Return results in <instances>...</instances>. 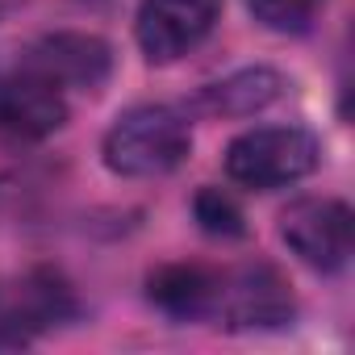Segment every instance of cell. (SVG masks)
I'll return each mask as SVG.
<instances>
[{
    "label": "cell",
    "mask_w": 355,
    "mask_h": 355,
    "mask_svg": "<svg viewBox=\"0 0 355 355\" xmlns=\"http://www.w3.org/2000/svg\"><path fill=\"white\" fill-rule=\"evenodd\" d=\"M67 121L63 88L34 71H17L0 80V138L9 142H42Z\"/></svg>",
    "instance_id": "obj_8"
},
{
    "label": "cell",
    "mask_w": 355,
    "mask_h": 355,
    "mask_svg": "<svg viewBox=\"0 0 355 355\" xmlns=\"http://www.w3.org/2000/svg\"><path fill=\"white\" fill-rule=\"evenodd\" d=\"M76 313L71 288L55 272H30L26 280L0 284V347H21L38 330Z\"/></svg>",
    "instance_id": "obj_5"
},
{
    "label": "cell",
    "mask_w": 355,
    "mask_h": 355,
    "mask_svg": "<svg viewBox=\"0 0 355 355\" xmlns=\"http://www.w3.org/2000/svg\"><path fill=\"white\" fill-rule=\"evenodd\" d=\"M26 71L51 80L63 92H96L113 71V51L96 34H51L30 51Z\"/></svg>",
    "instance_id": "obj_7"
},
{
    "label": "cell",
    "mask_w": 355,
    "mask_h": 355,
    "mask_svg": "<svg viewBox=\"0 0 355 355\" xmlns=\"http://www.w3.org/2000/svg\"><path fill=\"white\" fill-rule=\"evenodd\" d=\"M193 214H197L201 230L214 234V239H243L247 234V222H243L239 201L230 193H222V189H201L197 201H193Z\"/></svg>",
    "instance_id": "obj_11"
},
{
    "label": "cell",
    "mask_w": 355,
    "mask_h": 355,
    "mask_svg": "<svg viewBox=\"0 0 355 355\" xmlns=\"http://www.w3.org/2000/svg\"><path fill=\"white\" fill-rule=\"evenodd\" d=\"M222 17V0H142L138 46L150 63H175L197 51Z\"/></svg>",
    "instance_id": "obj_4"
},
{
    "label": "cell",
    "mask_w": 355,
    "mask_h": 355,
    "mask_svg": "<svg viewBox=\"0 0 355 355\" xmlns=\"http://www.w3.org/2000/svg\"><path fill=\"white\" fill-rule=\"evenodd\" d=\"M280 239L313 272H338L355 247V218L334 197H305L280 214Z\"/></svg>",
    "instance_id": "obj_3"
},
{
    "label": "cell",
    "mask_w": 355,
    "mask_h": 355,
    "mask_svg": "<svg viewBox=\"0 0 355 355\" xmlns=\"http://www.w3.org/2000/svg\"><path fill=\"white\" fill-rule=\"evenodd\" d=\"M293 293L284 276L272 263H247L234 276H222L218 288V309L230 326L255 330V326H284L293 318Z\"/></svg>",
    "instance_id": "obj_6"
},
{
    "label": "cell",
    "mask_w": 355,
    "mask_h": 355,
    "mask_svg": "<svg viewBox=\"0 0 355 355\" xmlns=\"http://www.w3.org/2000/svg\"><path fill=\"white\" fill-rule=\"evenodd\" d=\"M222 276L201 263H171L150 276V301L171 318H209L218 309Z\"/></svg>",
    "instance_id": "obj_9"
},
{
    "label": "cell",
    "mask_w": 355,
    "mask_h": 355,
    "mask_svg": "<svg viewBox=\"0 0 355 355\" xmlns=\"http://www.w3.org/2000/svg\"><path fill=\"white\" fill-rule=\"evenodd\" d=\"M193 146L189 121L167 105H134L105 134V163L130 180H150L180 167Z\"/></svg>",
    "instance_id": "obj_1"
},
{
    "label": "cell",
    "mask_w": 355,
    "mask_h": 355,
    "mask_svg": "<svg viewBox=\"0 0 355 355\" xmlns=\"http://www.w3.org/2000/svg\"><path fill=\"white\" fill-rule=\"evenodd\" d=\"M318 138L301 125H259L226 146V175L243 189L272 193L297 184L318 167Z\"/></svg>",
    "instance_id": "obj_2"
},
{
    "label": "cell",
    "mask_w": 355,
    "mask_h": 355,
    "mask_svg": "<svg viewBox=\"0 0 355 355\" xmlns=\"http://www.w3.org/2000/svg\"><path fill=\"white\" fill-rule=\"evenodd\" d=\"M284 92V76L272 67H243L201 92V109L214 117H251Z\"/></svg>",
    "instance_id": "obj_10"
},
{
    "label": "cell",
    "mask_w": 355,
    "mask_h": 355,
    "mask_svg": "<svg viewBox=\"0 0 355 355\" xmlns=\"http://www.w3.org/2000/svg\"><path fill=\"white\" fill-rule=\"evenodd\" d=\"M247 5H251L255 21H263L268 30L288 34V30H305L313 21V13L322 9V0H247Z\"/></svg>",
    "instance_id": "obj_12"
}]
</instances>
